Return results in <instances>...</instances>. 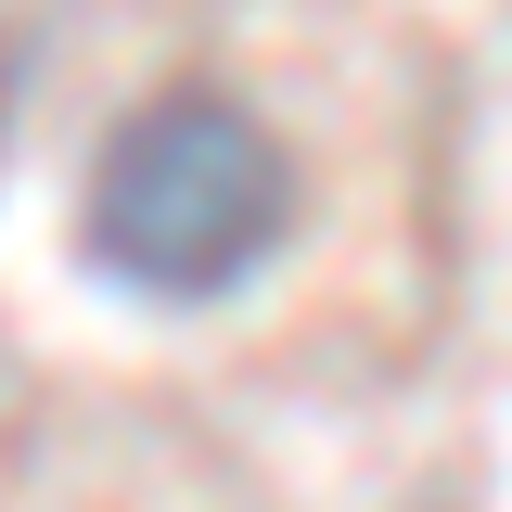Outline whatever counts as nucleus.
Listing matches in <instances>:
<instances>
[{
  "mask_svg": "<svg viewBox=\"0 0 512 512\" xmlns=\"http://www.w3.org/2000/svg\"><path fill=\"white\" fill-rule=\"evenodd\" d=\"M282 231H295V154L231 90L128 103L90 154V192H77V256L154 308H218L231 282L269 269Z\"/></svg>",
  "mask_w": 512,
  "mask_h": 512,
  "instance_id": "f257e3e1",
  "label": "nucleus"
}]
</instances>
